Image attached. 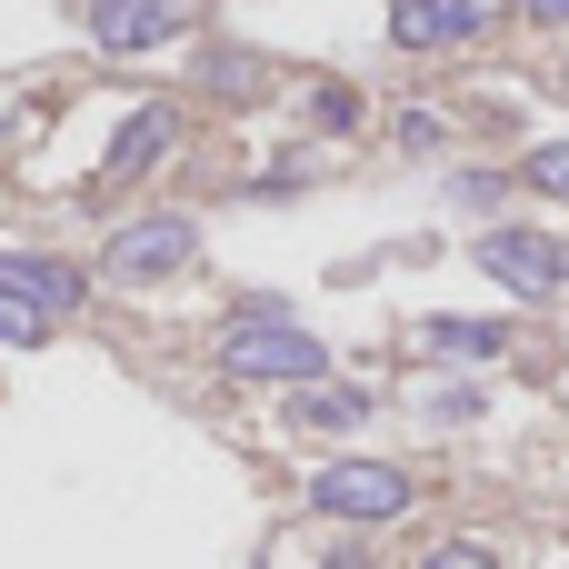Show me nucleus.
I'll list each match as a JSON object with an SVG mask.
<instances>
[{
	"label": "nucleus",
	"instance_id": "obj_7",
	"mask_svg": "<svg viewBox=\"0 0 569 569\" xmlns=\"http://www.w3.org/2000/svg\"><path fill=\"white\" fill-rule=\"evenodd\" d=\"M180 30V0H90V40L100 50H160Z\"/></svg>",
	"mask_w": 569,
	"mask_h": 569
},
{
	"label": "nucleus",
	"instance_id": "obj_16",
	"mask_svg": "<svg viewBox=\"0 0 569 569\" xmlns=\"http://www.w3.org/2000/svg\"><path fill=\"white\" fill-rule=\"evenodd\" d=\"M560 260H569V250H560Z\"/></svg>",
	"mask_w": 569,
	"mask_h": 569
},
{
	"label": "nucleus",
	"instance_id": "obj_1",
	"mask_svg": "<svg viewBox=\"0 0 569 569\" xmlns=\"http://www.w3.org/2000/svg\"><path fill=\"white\" fill-rule=\"evenodd\" d=\"M220 370H230V380H280V390H310V380L330 370V350H320L300 320H280V310H240V320H230V340H220Z\"/></svg>",
	"mask_w": 569,
	"mask_h": 569
},
{
	"label": "nucleus",
	"instance_id": "obj_3",
	"mask_svg": "<svg viewBox=\"0 0 569 569\" xmlns=\"http://www.w3.org/2000/svg\"><path fill=\"white\" fill-rule=\"evenodd\" d=\"M190 250H200V230H190L180 210H160V220H130V230H120V240H110L100 260H110V280L150 290V280H170V270H180Z\"/></svg>",
	"mask_w": 569,
	"mask_h": 569
},
{
	"label": "nucleus",
	"instance_id": "obj_2",
	"mask_svg": "<svg viewBox=\"0 0 569 569\" xmlns=\"http://www.w3.org/2000/svg\"><path fill=\"white\" fill-rule=\"evenodd\" d=\"M310 500H320L330 520H400V510H410V470H390V460H340V470L310 480Z\"/></svg>",
	"mask_w": 569,
	"mask_h": 569
},
{
	"label": "nucleus",
	"instance_id": "obj_6",
	"mask_svg": "<svg viewBox=\"0 0 569 569\" xmlns=\"http://www.w3.org/2000/svg\"><path fill=\"white\" fill-rule=\"evenodd\" d=\"M0 290L30 300L40 320H70V310H80V270H60V260H40V250H0Z\"/></svg>",
	"mask_w": 569,
	"mask_h": 569
},
{
	"label": "nucleus",
	"instance_id": "obj_11",
	"mask_svg": "<svg viewBox=\"0 0 569 569\" xmlns=\"http://www.w3.org/2000/svg\"><path fill=\"white\" fill-rule=\"evenodd\" d=\"M520 180H530V190H550V200H569V140H540Z\"/></svg>",
	"mask_w": 569,
	"mask_h": 569
},
{
	"label": "nucleus",
	"instance_id": "obj_14",
	"mask_svg": "<svg viewBox=\"0 0 569 569\" xmlns=\"http://www.w3.org/2000/svg\"><path fill=\"white\" fill-rule=\"evenodd\" d=\"M530 20H569V0H530Z\"/></svg>",
	"mask_w": 569,
	"mask_h": 569
},
{
	"label": "nucleus",
	"instance_id": "obj_4",
	"mask_svg": "<svg viewBox=\"0 0 569 569\" xmlns=\"http://www.w3.org/2000/svg\"><path fill=\"white\" fill-rule=\"evenodd\" d=\"M480 270H490L500 290H520V300H560L569 290V260L540 230H490V240H480Z\"/></svg>",
	"mask_w": 569,
	"mask_h": 569
},
{
	"label": "nucleus",
	"instance_id": "obj_10",
	"mask_svg": "<svg viewBox=\"0 0 569 569\" xmlns=\"http://www.w3.org/2000/svg\"><path fill=\"white\" fill-rule=\"evenodd\" d=\"M360 410H370V400H360V390H320V380H310V390H300V400H290V420H300V430H350V420H360Z\"/></svg>",
	"mask_w": 569,
	"mask_h": 569
},
{
	"label": "nucleus",
	"instance_id": "obj_5",
	"mask_svg": "<svg viewBox=\"0 0 569 569\" xmlns=\"http://www.w3.org/2000/svg\"><path fill=\"white\" fill-rule=\"evenodd\" d=\"M510 0H400V50H460V40H480L490 20H500Z\"/></svg>",
	"mask_w": 569,
	"mask_h": 569
},
{
	"label": "nucleus",
	"instance_id": "obj_12",
	"mask_svg": "<svg viewBox=\"0 0 569 569\" xmlns=\"http://www.w3.org/2000/svg\"><path fill=\"white\" fill-rule=\"evenodd\" d=\"M420 569H500V560H490L480 540H440V550H430V560H420Z\"/></svg>",
	"mask_w": 569,
	"mask_h": 569
},
{
	"label": "nucleus",
	"instance_id": "obj_9",
	"mask_svg": "<svg viewBox=\"0 0 569 569\" xmlns=\"http://www.w3.org/2000/svg\"><path fill=\"white\" fill-rule=\"evenodd\" d=\"M420 340H430L440 360H500V350H510V330H500V320H430Z\"/></svg>",
	"mask_w": 569,
	"mask_h": 569
},
{
	"label": "nucleus",
	"instance_id": "obj_8",
	"mask_svg": "<svg viewBox=\"0 0 569 569\" xmlns=\"http://www.w3.org/2000/svg\"><path fill=\"white\" fill-rule=\"evenodd\" d=\"M160 150H170V110L150 100V110H140V120H130V130L110 140V180H130V170H150Z\"/></svg>",
	"mask_w": 569,
	"mask_h": 569
},
{
	"label": "nucleus",
	"instance_id": "obj_13",
	"mask_svg": "<svg viewBox=\"0 0 569 569\" xmlns=\"http://www.w3.org/2000/svg\"><path fill=\"white\" fill-rule=\"evenodd\" d=\"M0 340H40V310H30V300H10V290H0Z\"/></svg>",
	"mask_w": 569,
	"mask_h": 569
},
{
	"label": "nucleus",
	"instance_id": "obj_15",
	"mask_svg": "<svg viewBox=\"0 0 569 569\" xmlns=\"http://www.w3.org/2000/svg\"><path fill=\"white\" fill-rule=\"evenodd\" d=\"M330 569H360V560H330Z\"/></svg>",
	"mask_w": 569,
	"mask_h": 569
}]
</instances>
